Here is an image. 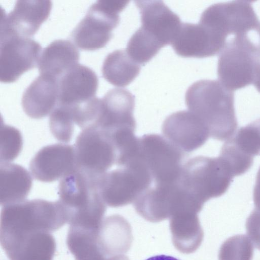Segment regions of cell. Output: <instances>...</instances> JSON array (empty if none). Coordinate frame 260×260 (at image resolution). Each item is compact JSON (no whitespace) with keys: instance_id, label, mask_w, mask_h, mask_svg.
Returning a JSON list of instances; mask_svg holds the SVG:
<instances>
[{"instance_id":"30bf717a","label":"cell","mask_w":260,"mask_h":260,"mask_svg":"<svg viewBox=\"0 0 260 260\" xmlns=\"http://www.w3.org/2000/svg\"><path fill=\"white\" fill-rule=\"evenodd\" d=\"M40 44L30 38L1 36L0 81L10 83L34 68L41 53Z\"/></svg>"},{"instance_id":"1f68e13d","label":"cell","mask_w":260,"mask_h":260,"mask_svg":"<svg viewBox=\"0 0 260 260\" xmlns=\"http://www.w3.org/2000/svg\"><path fill=\"white\" fill-rule=\"evenodd\" d=\"M105 260H129V259L124 254H122L108 257Z\"/></svg>"},{"instance_id":"ffe728a7","label":"cell","mask_w":260,"mask_h":260,"mask_svg":"<svg viewBox=\"0 0 260 260\" xmlns=\"http://www.w3.org/2000/svg\"><path fill=\"white\" fill-rule=\"evenodd\" d=\"M79 59V50L72 42L57 40L44 49L37 65L40 75L49 76L58 80L78 64Z\"/></svg>"},{"instance_id":"cb8c5ba5","label":"cell","mask_w":260,"mask_h":260,"mask_svg":"<svg viewBox=\"0 0 260 260\" xmlns=\"http://www.w3.org/2000/svg\"><path fill=\"white\" fill-rule=\"evenodd\" d=\"M140 65L134 60L125 50H116L105 58L102 66L103 77L110 84L125 87L139 75Z\"/></svg>"},{"instance_id":"5b68a950","label":"cell","mask_w":260,"mask_h":260,"mask_svg":"<svg viewBox=\"0 0 260 260\" xmlns=\"http://www.w3.org/2000/svg\"><path fill=\"white\" fill-rule=\"evenodd\" d=\"M153 183L147 168L137 156L121 168L106 172L96 181L103 200L111 207L133 203Z\"/></svg>"},{"instance_id":"9a60e30c","label":"cell","mask_w":260,"mask_h":260,"mask_svg":"<svg viewBox=\"0 0 260 260\" xmlns=\"http://www.w3.org/2000/svg\"><path fill=\"white\" fill-rule=\"evenodd\" d=\"M141 14L140 28L164 47L171 44L182 24L178 15L162 1H136Z\"/></svg>"},{"instance_id":"3957f363","label":"cell","mask_w":260,"mask_h":260,"mask_svg":"<svg viewBox=\"0 0 260 260\" xmlns=\"http://www.w3.org/2000/svg\"><path fill=\"white\" fill-rule=\"evenodd\" d=\"M260 52V26L234 36L219 54L218 81L232 91L253 84L256 58Z\"/></svg>"},{"instance_id":"f546056e","label":"cell","mask_w":260,"mask_h":260,"mask_svg":"<svg viewBox=\"0 0 260 260\" xmlns=\"http://www.w3.org/2000/svg\"><path fill=\"white\" fill-rule=\"evenodd\" d=\"M253 199L255 208H260V168L256 177L253 189Z\"/></svg>"},{"instance_id":"52a82bcc","label":"cell","mask_w":260,"mask_h":260,"mask_svg":"<svg viewBox=\"0 0 260 260\" xmlns=\"http://www.w3.org/2000/svg\"><path fill=\"white\" fill-rule=\"evenodd\" d=\"M185 155L160 135L146 134L139 138L136 155L147 168L154 185L176 183L183 166Z\"/></svg>"},{"instance_id":"ac0fdd59","label":"cell","mask_w":260,"mask_h":260,"mask_svg":"<svg viewBox=\"0 0 260 260\" xmlns=\"http://www.w3.org/2000/svg\"><path fill=\"white\" fill-rule=\"evenodd\" d=\"M133 239L129 223L118 214L104 218L96 234L98 247L105 258L125 253L130 249Z\"/></svg>"},{"instance_id":"6da1fadb","label":"cell","mask_w":260,"mask_h":260,"mask_svg":"<svg viewBox=\"0 0 260 260\" xmlns=\"http://www.w3.org/2000/svg\"><path fill=\"white\" fill-rule=\"evenodd\" d=\"M185 103L188 110L207 126L211 138L225 141L233 136L238 126L234 94L218 80H201L193 83L186 92Z\"/></svg>"},{"instance_id":"7c38bea8","label":"cell","mask_w":260,"mask_h":260,"mask_svg":"<svg viewBox=\"0 0 260 260\" xmlns=\"http://www.w3.org/2000/svg\"><path fill=\"white\" fill-rule=\"evenodd\" d=\"M32 177L43 182H51L76 169L74 146L54 144L43 147L35 155L29 166Z\"/></svg>"},{"instance_id":"44dd1931","label":"cell","mask_w":260,"mask_h":260,"mask_svg":"<svg viewBox=\"0 0 260 260\" xmlns=\"http://www.w3.org/2000/svg\"><path fill=\"white\" fill-rule=\"evenodd\" d=\"M170 229L172 243L180 252H194L203 240L204 232L198 213L181 212L172 215L170 218Z\"/></svg>"},{"instance_id":"4dcf8cb0","label":"cell","mask_w":260,"mask_h":260,"mask_svg":"<svg viewBox=\"0 0 260 260\" xmlns=\"http://www.w3.org/2000/svg\"><path fill=\"white\" fill-rule=\"evenodd\" d=\"M146 260H180L176 257L167 255H157L147 258Z\"/></svg>"},{"instance_id":"e0dca14e","label":"cell","mask_w":260,"mask_h":260,"mask_svg":"<svg viewBox=\"0 0 260 260\" xmlns=\"http://www.w3.org/2000/svg\"><path fill=\"white\" fill-rule=\"evenodd\" d=\"M58 80L40 75L24 91L21 100L25 113L34 119L50 114L58 103Z\"/></svg>"},{"instance_id":"277c9868","label":"cell","mask_w":260,"mask_h":260,"mask_svg":"<svg viewBox=\"0 0 260 260\" xmlns=\"http://www.w3.org/2000/svg\"><path fill=\"white\" fill-rule=\"evenodd\" d=\"M233 178L218 157L198 156L183 164L177 182L184 191L204 206L209 200L223 195Z\"/></svg>"},{"instance_id":"603a6c76","label":"cell","mask_w":260,"mask_h":260,"mask_svg":"<svg viewBox=\"0 0 260 260\" xmlns=\"http://www.w3.org/2000/svg\"><path fill=\"white\" fill-rule=\"evenodd\" d=\"M0 179L2 206L25 200L32 186L29 172L16 164L1 163Z\"/></svg>"},{"instance_id":"4fadbf2b","label":"cell","mask_w":260,"mask_h":260,"mask_svg":"<svg viewBox=\"0 0 260 260\" xmlns=\"http://www.w3.org/2000/svg\"><path fill=\"white\" fill-rule=\"evenodd\" d=\"M135 96L129 91L122 88L109 90L101 99L96 127L110 134L123 131L135 132Z\"/></svg>"},{"instance_id":"d4e9b609","label":"cell","mask_w":260,"mask_h":260,"mask_svg":"<svg viewBox=\"0 0 260 260\" xmlns=\"http://www.w3.org/2000/svg\"><path fill=\"white\" fill-rule=\"evenodd\" d=\"M226 142L242 158L253 164L254 157L260 154V118L241 127Z\"/></svg>"},{"instance_id":"7402d4cb","label":"cell","mask_w":260,"mask_h":260,"mask_svg":"<svg viewBox=\"0 0 260 260\" xmlns=\"http://www.w3.org/2000/svg\"><path fill=\"white\" fill-rule=\"evenodd\" d=\"M171 45L177 55L184 57L204 58L216 55L200 23H182Z\"/></svg>"},{"instance_id":"5bb4252c","label":"cell","mask_w":260,"mask_h":260,"mask_svg":"<svg viewBox=\"0 0 260 260\" xmlns=\"http://www.w3.org/2000/svg\"><path fill=\"white\" fill-rule=\"evenodd\" d=\"M51 8L50 1H17L13 10L2 16L1 36L30 37L48 18Z\"/></svg>"},{"instance_id":"ba28073f","label":"cell","mask_w":260,"mask_h":260,"mask_svg":"<svg viewBox=\"0 0 260 260\" xmlns=\"http://www.w3.org/2000/svg\"><path fill=\"white\" fill-rule=\"evenodd\" d=\"M74 147L76 169L90 176L99 177L116 164L117 154L112 140L100 128L83 129Z\"/></svg>"},{"instance_id":"8992f818","label":"cell","mask_w":260,"mask_h":260,"mask_svg":"<svg viewBox=\"0 0 260 260\" xmlns=\"http://www.w3.org/2000/svg\"><path fill=\"white\" fill-rule=\"evenodd\" d=\"M127 1H98L71 34L74 43L81 49L93 51L104 47L119 22V13Z\"/></svg>"},{"instance_id":"484cf974","label":"cell","mask_w":260,"mask_h":260,"mask_svg":"<svg viewBox=\"0 0 260 260\" xmlns=\"http://www.w3.org/2000/svg\"><path fill=\"white\" fill-rule=\"evenodd\" d=\"M74 122L69 108L64 105H57L50 115V130L57 140L70 142L73 137Z\"/></svg>"},{"instance_id":"8fae6325","label":"cell","mask_w":260,"mask_h":260,"mask_svg":"<svg viewBox=\"0 0 260 260\" xmlns=\"http://www.w3.org/2000/svg\"><path fill=\"white\" fill-rule=\"evenodd\" d=\"M162 132L164 137L185 153L199 148L210 137L206 124L189 110L168 116L163 122Z\"/></svg>"},{"instance_id":"f1b7e54d","label":"cell","mask_w":260,"mask_h":260,"mask_svg":"<svg viewBox=\"0 0 260 260\" xmlns=\"http://www.w3.org/2000/svg\"><path fill=\"white\" fill-rule=\"evenodd\" d=\"M245 226L249 238L260 250V208H254L247 218Z\"/></svg>"},{"instance_id":"d6986e66","label":"cell","mask_w":260,"mask_h":260,"mask_svg":"<svg viewBox=\"0 0 260 260\" xmlns=\"http://www.w3.org/2000/svg\"><path fill=\"white\" fill-rule=\"evenodd\" d=\"M176 196V183L153 185L133 203L137 213L145 220L158 222L170 218Z\"/></svg>"},{"instance_id":"83f0119b","label":"cell","mask_w":260,"mask_h":260,"mask_svg":"<svg viewBox=\"0 0 260 260\" xmlns=\"http://www.w3.org/2000/svg\"><path fill=\"white\" fill-rule=\"evenodd\" d=\"M1 163L10 162L22 148V137L15 127L2 124L1 128Z\"/></svg>"},{"instance_id":"4316f807","label":"cell","mask_w":260,"mask_h":260,"mask_svg":"<svg viewBox=\"0 0 260 260\" xmlns=\"http://www.w3.org/2000/svg\"><path fill=\"white\" fill-rule=\"evenodd\" d=\"M253 247L249 238L237 235L226 239L221 245L218 260H252Z\"/></svg>"},{"instance_id":"2e32d148","label":"cell","mask_w":260,"mask_h":260,"mask_svg":"<svg viewBox=\"0 0 260 260\" xmlns=\"http://www.w3.org/2000/svg\"><path fill=\"white\" fill-rule=\"evenodd\" d=\"M98 78L88 67L77 64L58 79L57 105L80 104L95 97Z\"/></svg>"},{"instance_id":"9c48e42d","label":"cell","mask_w":260,"mask_h":260,"mask_svg":"<svg viewBox=\"0 0 260 260\" xmlns=\"http://www.w3.org/2000/svg\"><path fill=\"white\" fill-rule=\"evenodd\" d=\"M0 241L9 260H53L56 250L51 232L33 225L1 233Z\"/></svg>"},{"instance_id":"7a4b0ae2","label":"cell","mask_w":260,"mask_h":260,"mask_svg":"<svg viewBox=\"0 0 260 260\" xmlns=\"http://www.w3.org/2000/svg\"><path fill=\"white\" fill-rule=\"evenodd\" d=\"M97 178L76 169L60 179L58 201L70 226L88 230L100 226L106 205L99 192Z\"/></svg>"}]
</instances>
